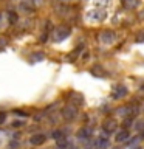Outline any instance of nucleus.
<instances>
[{
	"mask_svg": "<svg viewBox=\"0 0 144 149\" xmlns=\"http://www.w3.org/2000/svg\"><path fill=\"white\" fill-rule=\"evenodd\" d=\"M102 129H104L105 134L115 132V130H116V121L115 120H107L105 123H104V126H102Z\"/></svg>",
	"mask_w": 144,
	"mask_h": 149,
	"instance_id": "4",
	"label": "nucleus"
},
{
	"mask_svg": "<svg viewBox=\"0 0 144 149\" xmlns=\"http://www.w3.org/2000/svg\"><path fill=\"white\" fill-rule=\"evenodd\" d=\"M141 135H143V138H144V130H143V134H141Z\"/></svg>",
	"mask_w": 144,
	"mask_h": 149,
	"instance_id": "25",
	"label": "nucleus"
},
{
	"mask_svg": "<svg viewBox=\"0 0 144 149\" xmlns=\"http://www.w3.org/2000/svg\"><path fill=\"white\" fill-rule=\"evenodd\" d=\"M62 3H76V2H79V0H60Z\"/></svg>",
	"mask_w": 144,
	"mask_h": 149,
	"instance_id": "22",
	"label": "nucleus"
},
{
	"mask_svg": "<svg viewBox=\"0 0 144 149\" xmlns=\"http://www.w3.org/2000/svg\"><path fill=\"white\" fill-rule=\"evenodd\" d=\"M116 141L118 143H123V141H127V140L130 138V134H129V130L127 129H124V130H119L118 134H116Z\"/></svg>",
	"mask_w": 144,
	"mask_h": 149,
	"instance_id": "6",
	"label": "nucleus"
},
{
	"mask_svg": "<svg viewBox=\"0 0 144 149\" xmlns=\"http://www.w3.org/2000/svg\"><path fill=\"white\" fill-rule=\"evenodd\" d=\"M22 124H23L22 121H14V123H12V126H14V127H20Z\"/></svg>",
	"mask_w": 144,
	"mask_h": 149,
	"instance_id": "21",
	"label": "nucleus"
},
{
	"mask_svg": "<svg viewBox=\"0 0 144 149\" xmlns=\"http://www.w3.org/2000/svg\"><path fill=\"white\" fill-rule=\"evenodd\" d=\"M87 19L88 20H102V19H105V11H96V9H93L87 14Z\"/></svg>",
	"mask_w": 144,
	"mask_h": 149,
	"instance_id": "2",
	"label": "nucleus"
},
{
	"mask_svg": "<svg viewBox=\"0 0 144 149\" xmlns=\"http://www.w3.org/2000/svg\"><path fill=\"white\" fill-rule=\"evenodd\" d=\"M30 2L34 5V6H39V5H42V2H44V0H30Z\"/></svg>",
	"mask_w": 144,
	"mask_h": 149,
	"instance_id": "18",
	"label": "nucleus"
},
{
	"mask_svg": "<svg viewBox=\"0 0 144 149\" xmlns=\"http://www.w3.org/2000/svg\"><path fill=\"white\" fill-rule=\"evenodd\" d=\"M5 120H6V115H5V112H0V124H2Z\"/></svg>",
	"mask_w": 144,
	"mask_h": 149,
	"instance_id": "19",
	"label": "nucleus"
},
{
	"mask_svg": "<svg viewBox=\"0 0 144 149\" xmlns=\"http://www.w3.org/2000/svg\"><path fill=\"white\" fill-rule=\"evenodd\" d=\"M138 3H139V0H123V5L127 9H135L138 6Z\"/></svg>",
	"mask_w": 144,
	"mask_h": 149,
	"instance_id": "11",
	"label": "nucleus"
},
{
	"mask_svg": "<svg viewBox=\"0 0 144 149\" xmlns=\"http://www.w3.org/2000/svg\"><path fill=\"white\" fill-rule=\"evenodd\" d=\"M20 9H22L23 13H26V14H28V13H33V9H34V5H33L30 0H25V2L20 3Z\"/></svg>",
	"mask_w": 144,
	"mask_h": 149,
	"instance_id": "9",
	"label": "nucleus"
},
{
	"mask_svg": "<svg viewBox=\"0 0 144 149\" xmlns=\"http://www.w3.org/2000/svg\"><path fill=\"white\" fill-rule=\"evenodd\" d=\"M115 37H116V34H115L113 31H104V33L101 34L99 39H101L102 44H111V42L115 40Z\"/></svg>",
	"mask_w": 144,
	"mask_h": 149,
	"instance_id": "3",
	"label": "nucleus"
},
{
	"mask_svg": "<svg viewBox=\"0 0 144 149\" xmlns=\"http://www.w3.org/2000/svg\"><path fill=\"white\" fill-rule=\"evenodd\" d=\"M136 143H138V138H132L129 141V146H133V144H136Z\"/></svg>",
	"mask_w": 144,
	"mask_h": 149,
	"instance_id": "20",
	"label": "nucleus"
},
{
	"mask_svg": "<svg viewBox=\"0 0 144 149\" xmlns=\"http://www.w3.org/2000/svg\"><path fill=\"white\" fill-rule=\"evenodd\" d=\"M68 34H70V28L68 26H60V28H57V30L53 33V36H54L56 40H64Z\"/></svg>",
	"mask_w": 144,
	"mask_h": 149,
	"instance_id": "1",
	"label": "nucleus"
},
{
	"mask_svg": "<svg viewBox=\"0 0 144 149\" xmlns=\"http://www.w3.org/2000/svg\"><path fill=\"white\" fill-rule=\"evenodd\" d=\"M65 135H64V132H60V130H56V132H53V138L57 141V140H60V138H64Z\"/></svg>",
	"mask_w": 144,
	"mask_h": 149,
	"instance_id": "13",
	"label": "nucleus"
},
{
	"mask_svg": "<svg viewBox=\"0 0 144 149\" xmlns=\"http://www.w3.org/2000/svg\"><path fill=\"white\" fill-rule=\"evenodd\" d=\"M93 73H99V76H105V72H102L99 67H95V68H93Z\"/></svg>",
	"mask_w": 144,
	"mask_h": 149,
	"instance_id": "17",
	"label": "nucleus"
},
{
	"mask_svg": "<svg viewBox=\"0 0 144 149\" xmlns=\"http://www.w3.org/2000/svg\"><path fill=\"white\" fill-rule=\"evenodd\" d=\"M133 149H141V148H133Z\"/></svg>",
	"mask_w": 144,
	"mask_h": 149,
	"instance_id": "26",
	"label": "nucleus"
},
{
	"mask_svg": "<svg viewBox=\"0 0 144 149\" xmlns=\"http://www.w3.org/2000/svg\"><path fill=\"white\" fill-rule=\"evenodd\" d=\"M91 137V127H82L78 130V138H82V140H87Z\"/></svg>",
	"mask_w": 144,
	"mask_h": 149,
	"instance_id": "7",
	"label": "nucleus"
},
{
	"mask_svg": "<svg viewBox=\"0 0 144 149\" xmlns=\"http://www.w3.org/2000/svg\"><path fill=\"white\" fill-rule=\"evenodd\" d=\"M3 45H6V42H5V40L2 39V40H0V48H2V47H3Z\"/></svg>",
	"mask_w": 144,
	"mask_h": 149,
	"instance_id": "24",
	"label": "nucleus"
},
{
	"mask_svg": "<svg viewBox=\"0 0 144 149\" xmlns=\"http://www.w3.org/2000/svg\"><path fill=\"white\" fill-rule=\"evenodd\" d=\"M16 113H17V115H20V116H26V113H25L23 110H16Z\"/></svg>",
	"mask_w": 144,
	"mask_h": 149,
	"instance_id": "23",
	"label": "nucleus"
},
{
	"mask_svg": "<svg viewBox=\"0 0 144 149\" xmlns=\"http://www.w3.org/2000/svg\"><path fill=\"white\" fill-rule=\"evenodd\" d=\"M95 5L96 6H101V5L107 6V5H109V0H95Z\"/></svg>",
	"mask_w": 144,
	"mask_h": 149,
	"instance_id": "15",
	"label": "nucleus"
},
{
	"mask_svg": "<svg viewBox=\"0 0 144 149\" xmlns=\"http://www.w3.org/2000/svg\"><path fill=\"white\" fill-rule=\"evenodd\" d=\"M8 20H9V23H17V13H8Z\"/></svg>",
	"mask_w": 144,
	"mask_h": 149,
	"instance_id": "12",
	"label": "nucleus"
},
{
	"mask_svg": "<svg viewBox=\"0 0 144 149\" xmlns=\"http://www.w3.org/2000/svg\"><path fill=\"white\" fill-rule=\"evenodd\" d=\"M73 98H74V100H73V102H74V104H82V96L81 95H73Z\"/></svg>",
	"mask_w": 144,
	"mask_h": 149,
	"instance_id": "16",
	"label": "nucleus"
},
{
	"mask_svg": "<svg viewBox=\"0 0 144 149\" xmlns=\"http://www.w3.org/2000/svg\"><path fill=\"white\" fill-rule=\"evenodd\" d=\"M125 95H127V88L123 87V86L115 87V90L111 92V96L116 98V100H118V98H123V96H125Z\"/></svg>",
	"mask_w": 144,
	"mask_h": 149,
	"instance_id": "5",
	"label": "nucleus"
},
{
	"mask_svg": "<svg viewBox=\"0 0 144 149\" xmlns=\"http://www.w3.org/2000/svg\"><path fill=\"white\" fill-rule=\"evenodd\" d=\"M105 148H109V141L104 138V140H101V141H99V149H105Z\"/></svg>",
	"mask_w": 144,
	"mask_h": 149,
	"instance_id": "14",
	"label": "nucleus"
},
{
	"mask_svg": "<svg viewBox=\"0 0 144 149\" xmlns=\"http://www.w3.org/2000/svg\"><path fill=\"white\" fill-rule=\"evenodd\" d=\"M64 116H65L67 120H73L74 116H76V109H74V107H71V106L65 107V109H64Z\"/></svg>",
	"mask_w": 144,
	"mask_h": 149,
	"instance_id": "8",
	"label": "nucleus"
},
{
	"mask_svg": "<svg viewBox=\"0 0 144 149\" xmlns=\"http://www.w3.org/2000/svg\"><path fill=\"white\" fill-rule=\"evenodd\" d=\"M30 141H31V144H34V146H37V144H42V143L45 141V135H42V134L33 135V137L30 138Z\"/></svg>",
	"mask_w": 144,
	"mask_h": 149,
	"instance_id": "10",
	"label": "nucleus"
}]
</instances>
